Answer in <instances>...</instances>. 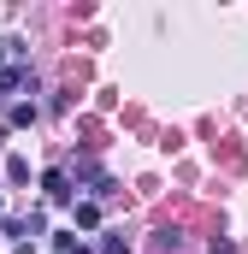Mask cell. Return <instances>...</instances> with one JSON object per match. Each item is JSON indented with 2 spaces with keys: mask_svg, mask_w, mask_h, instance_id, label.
<instances>
[{
  "mask_svg": "<svg viewBox=\"0 0 248 254\" xmlns=\"http://www.w3.org/2000/svg\"><path fill=\"white\" fill-rule=\"evenodd\" d=\"M6 178L12 184H30V160H6Z\"/></svg>",
  "mask_w": 248,
  "mask_h": 254,
  "instance_id": "cell-7",
  "label": "cell"
},
{
  "mask_svg": "<svg viewBox=\"0 0 248 254\" xmlns=\"http://www.w3.org/2000/svg\"><path fill=\"white\" fill-rule=\"evenodd\" d=\"M24 83H30L24 65H0V95H12V89H24Z\"/></svg>",
  "mask_w": 248,
  "mask_h": 254,
  "instance_id": "cell-2",
  "label": "cell"
},
{
  "mask_svg": "<svg viewBox=\"0 0 248 254\" xmlns=\"http://www.w3.org/2000/svg\"><path fill=\"white\" fill-rule=\"evenodd\" d=\"M54 254H89V249L77 243V231H60V237H54Z\"/></svg>",
  "mask_w": 248,
  "mask_h": 254,
  "instance_id": "cell-4",
  "label": "cell"
},
{
  "mask_svg": "<svg viewBox=\"0 0 248 254\" xmlns=\"http://www.w3.org/2000/svg\"><path fill=\"white\" fill-rule=\"evenodd\" d=\"M154 249H160V254H178V249H184V237H178V231H160V237H154Z\"/></svg>",
  "mask_w": 248,
  "mask_h": 254,
  "instance_id": "cell-6",
  "label": "cell"
},
{
  "mask_svg": "<svg viewBox=\"0 0 248 254\" xmlns=\"http://www.w3.org/2000/svg\"><path fill=\"white\" fill-rule=\"evenodd\" d=\"M77 225H83V231L101 225V207H95V201H77Z\"/></svg>",
  "mask_w": 248,
  "mask_h": 254,
  "instance_id": "cell-5",
  "label": "cell"
},
{
  "mask_svg": "<svg viewBox=\"0 0 248 254\" xmlns=\"http://www.w3.org/2000/svg\"><path fill=\"white\" fill-rule=\"evenodd\" d=\"M42 195L48 201H71V172H48L42 178Z\"/></svg>",
  "mask_w": 248,
  "mask_h": 254,
  "instance_id": "cell-1",
  "label": "cell"
},
{
  "mask_svg": "<svg viewBox=\"0 0 248 254\" xmlns=\"http://www.w3.org/2000/svg\"><path fill=\"white\" fill-rule=\"evenodd\" d=\"M95 254H130V237H124V231H107V237H101V249Z\"/></svg>",
  "mask_w": 248,
  "mask_h": 254,
  "instance_id": "cell-3",
  "label": "cell"
},
{
  "mask_svg": "<svg viewBox=\"0 0 248 254\" xmlns=\"http://www.w3.org/2000/svg\"><path fill=\"white\" fill-rule=\"evenodd\" d=\"M18 48H24V42H18V36H0V60H12V54H18Z\"/></svg>",
  "mask_w": 248,
  "mask_h": 254,
  "instance_id": "cell-8",
  "label": "cell"
}]
</instances>
